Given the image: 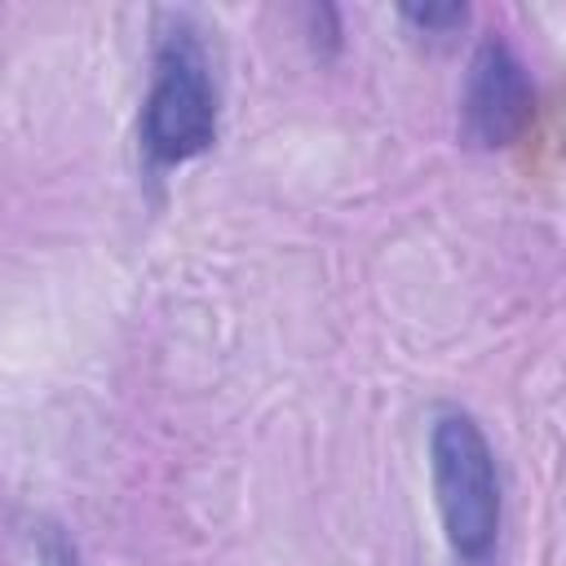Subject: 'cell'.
<instances>
[{
  "instance_id": "cell-1",
  "label": "cell",
  "mask_w": 566,
  "mask_h": 566,
  "mask_svg": "<svg viewBox=\"0 0 566 566\" xmlns=\"http://www.w3.org/2000/svg\"><path fill=\"white\" fill-rule=\"evenodd\" d=\"M221 93L199 27L168 13L150 49V84L137 115V146L150 172L181 168L217 142Z\"/></svg>"
},
{
  "instance_id": "cell-2",
  "label": "cell",
  "mask_w": 566,
  "mask_h": 566,
  "mask_svg": "<svg viewBox=\"0 0 566 566\" xmlns=\"http://www.w3.org/2000/svg\"><path fill=\"white\" fill-rule=\"evenodd\" d=\"M429 482L455 566H491L504 531V478L473 411L438 407L429 420Z\"/></svg>"
},
{
  "instance_id": "cell-3",
  "label": "cell",
  "mask_w": 566,
  "mask_h": 566,
  "mask_svg": "<svg viewBox=\"0 0 566 566\" xmlns=\"http://www.w3.org/2000/svg\"><path fill=\"white\" fill-rule=\"evenodd\" d=\"M535 119V80L504 35H486L464 71L460 137L473 150H504L522 142Z\"/></svg>"
},
{
  "instance_id": "cell-4",
  "label": "cell",
  "mask_w": 566,
  "mask_h": 566,
  "mask_svg": "<svg viewBox=\"0 0 566 566\" xmlns=\"http://www.w3.org/2000/svg\"><path fill=\"white\" fill-rule=\"evenodd\" d=\"M402 18H407L416 31L433 35V40H447L451 31H460V27L469 22V9H464V4H407Z\"/></svg>"
},
{
  "instance_id": "cell-5",
  "label": "cell",
  "mask_w": 566,
  "mask_h": 566,
  "mask_svg": "<svg viewBox=\"0 0 566 566\" xmlns=\"http://www.w3.org/2000/svg\"><path fill=\"white\" fill-rule=\"evenodd\" d=\"M35 562L40 566H80V548H75L71 531L57 526V522H40V531H35Z\"/></svg>"
}]
</instances>
